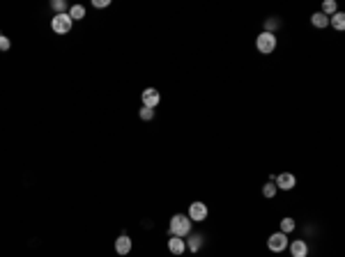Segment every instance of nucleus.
Instances as JSON below:
<instances>
[{
    "label": "nucleus",
    "mask_w": 345,
    "mask_h": 257,
    "mask_svg": "<svg viewBox=\"0 0 345 257\" xmlns=\"http://www.w3.org/2000/svg\"><path fill=\"white\" fill-rule=\"evenodd\" d=\"M281 232H283V234L295 232V218H283V221H281Z\"/></svg>",
    "instance_id": "16"
},
{
    "label": "nucleus",
    "mask_w": 345,
    "mask_h": 257,
    "mask_svg": "<svg viewBox=\"0 0 345 257\" xmlns=\"http://www.w3.org/2000/svg\"><path fill=\"white\" fill-rule=\"evenodd\" d=\"M9 48H12V42H9L7 37L0 32V51H9Z\"/></svg>",
    "instance_id": "21"
},
{
    "label": "nucleus",
    "mask_w": 345,
    "mask_h": 257,
    "mask_svg": "<svg viewBox=\"0 0 345 257\" xmlns=\"http://www.w3.org/2000/svg\"><path fill=\"white\" fill-rule=\"evenodd\" d=\"M279 26H281V21H279V18H267L265 21V32H272V35H274V30H279Z\"/></svg>",
    "instance_id": "17"
},
{
    "label": "nucleus",
    "mask_w": 345,
    "mask_h": 257,
    "mask_svg": "<svg viewBox=\"0 0 345 257\" xmlns=\"http://www.w3.org/2000/svg\"><path fill=\"white\" fill-rule=\"evenodd\" d=\"M256 48L263 55L274 53L276 51V35H272V32H260V35L256 37Z\"/></svg>",
    "instance_id": "2"
},
{
    "label": "nucleus",
    "mask_w": 345,
    "mask_h": 257,
    "mask_svg": "<svg viewBox=\"0 0 345 257\" xmlns=\"http://www.w3.org/2000/svg\"><path fill=\"white\" fill-rule=\"evenodd\" d=\"M336 12H338L336 0H325V2H322V14H325V16H334Z\"/></svg>",
    "instance_id": "15"
},
{
    "label": "nucleus",
    "mask_w": 345,
    "mask_h": 257,
    "mask_svg": "<svg viewBox=\"0 0 345 257\" xmlns=\"http://www.w3.org/2000/svg\"><path fill=\"white\" fill-rule=\"evenodd\" d=\"M207 216H210L207 204L205 202H191V207H189V218H191V223H203Z\"/></svg>",
    "instance_id": "5"
},
{
    "label": "nucleus",
    "mask_w": 345,
    "mask_h": 257,
    "mask_svg": "<svg viewBox=\"0 0 345 257\" xmlns=\"http://www.w3.org/2000/svg\"><path fill=\"white\" fill-rule=\"evenodd\" d=\"M288 234H283V232H274L269 239H267V248L272 250V253H283L285 248H288Z\"/></svg>",
    "instance_id": "4"
},
{
    "label": "nucleus",
    "mask_w": 345,
    "mask_h": 257,
    "mask_svg": "<svg viewBox=\"0 0 345 257\" xmlns=\"http://www.w3.org/2000/svg\"><path fill=\"white\" fill-rule=\"evenodd\" d=\"M141 99H143V106H145V108H152V110H154V108L159 106L161 94H159V92H157L154 88H145V90H143V94H141Z\"/></svg>",
    "instance_id": "6"
},
{
    "label": "nucleus",
    "mask_w": 345,
    "mask_h": 257,
    "mask_svg": "<svg viewBox=\"0 0 345 257\" xmlns=\"http://www.w3.org/2000/svg\"><path fill=\"white\" fill-rule=\"evenodd\" d=\"M51 7L55 9V14H65V9H67V2H65V0H53V2H51Z\"/></svg>",
    "instance_id": "19"
},
{
    "label": "nucleus",
    "mask_w": 345,
    "mask_h": 257,
    "mask_svg": "<svg viewBox=\"0 0 345 257\" xmlns=\"http://www.w3.org/2000/svg\"><path fill=\"white\" fill-rule=\"evenodd\" d=\"M191 218L189 216H184V213H175L173 218H170V225H168V232H170V237H189L191 234Z\"/></svg>",
    "instance_id": "1"
},
{
    "label": "nucleus",
    "mask_w": 345,
    "mask_h": 257,
    "mask_svg": "<svg viewBox=\"0 0 345 257\" xmlns=\"http://www.w3.org/2000/svg\"><path fill=\"white\" fill-rule=\"evenodd\" d=\"M274 179H276V188H281V191H292V188L297 186V177L292 172H281Z\"/></svg>",
    "instance_id": "7"
},
{
    "label": "nucleus",
    "mask_w": 345,
    "mask_h": 257,
    "mask_svg": "<svg viewBox=\"0 0 345 257\" xmlns=\"http://www.w3.org/2000/svg\"><path fill=\"white\" fill-rule=\"evenodd\" d=\"M69 18L71 21H81V18H85V7H83V5H71L69 7Z\"/></svg>",
    "instance_id": "14"
},
{
    "label": "nucleus",
    "mask_w": 345,
    "mask_h": 257,
    "mask_svg": "<svg viewBox=\"0 0 345 257\" xmlns=\"http://www.w3.org/2000/svg\"><path fill=\"white\" fill-rule=\"evenodd\" d=\"M311 23H313V28H320V30H322V28L329 26V16H325L322 12H315V14L311 16Z\"/></svg>",
    "instance_id": "12"
},
{
    "label": "nucleus",
    "mask_w": 345,
    "mask_h": 257,
    "mask_svg": "<svg viewBox=\"0 0 345 257\" xmlns=\"http://www.w3.org/2000/svg\"><path fill=\"white\" fill-rule=\"evenodd\" d=\"M71 23H74V21H71L69 14L65 12V14H55L53 21H51V28H53L55 35H67L71 30Z\"/></svg>",
    "instance_id": "3"
},
{
    "label": "nucleus",
    "mask_w": 345,
    "mask_h": 257,
    "mask_svg": "<svg viewBox=\"0 0 345 257\" xmlns=\"http://www.w3.org/2000/svg\"><path fill=\"white\" fill-rule=\"evenodd\" d=\"M131 246L133 243L127 234H122V237L115 239V253H117V255H129V253H131Z\"/></svg>",
    "instance_id": "9"
},
{
    "label": "nucleus",
    "mask_w": 345,
    "mask_h": 257,
    "mask_svg": "<svg viewBox=\"0 0 345 257\" xmlns=\"http://www.w3.org/2000/svg\"><path fill=\"white\" fill-rule=\"evenodd\" d=\"M152 117H154V110H152V108H145V106H143V108H141V120L150 122Z\"/></svg>",
    "instance_id": "20"
},
{
    "label": "nucleus",
    "mask_w": 345,
    "mask_h": 257,
    "mask_svg": "<svg viewBox=\"0 0 345 257\" xmlns=\"http://www.w3.org/2000/svg\"><path fill=\"white\" fill-rule=\"evenodd\" d=\"M288 248H290L292 257H306L309 255V243H306L304 239H295L292 243H288Z\"/></svg>",
    "instance_id": "8"
},
{
    "label": "nucleus",
    "mask_w": 345,
    "mask_h": 257,
    "mask_svg": "<svg viewBox=\"0 0 345 257\" xmlns=\"http://www.w3.org/2000/svg\"><path fill=\"white\" fill-rule=\"evenodd\" d=\"M168 250H170V255H184V250H186L184 239H182V237H170Z\"/></svg>",
    "instance_id": "10"
},
{
    "label": "nucleus",
    "mask_w": 345,
    "mask_h": 257,
    "mask_svg": "<svg viewBox=\"0 0 345 257\" xmlns=\"http://www.w3.org/2000/svg\"><path fill=\"white\" fill-rule=\"evenodd\" d=\"M108 5H111V0H92V7H108Z\"/></svg>",
    "instance_id": "22"
},
{
    "label": "nucleus",
    "mask_w": 345,
    "mask_h": 257,
    "mask_svg": "<svg viewBox=\"0 0 345 257\" xmlns=\"http://www.w3.org/2000/svg\"><path fill=\"white\" fill-rule=\"evenodd\" d=\"M329 26L336 28V30H345V14L343 12H336L334 16H329Z\"/></svg>",
    "instance_id": "13"
},
{
    "label": "nucleus",
    "mask_w": 345,
    "mask_h": 257,
    "mask_svg": "<svg viewBox=\"0 0 345 257\" xmlns=\"http://www.w3.org/2000/svg\"><path fill=\"white\" fill-rule=\"evenodd\" d=\"M276 191H279V188H276V184H272V181L263 186V195H265V197H274Z\"/></svg>",
    "instance_id": "18"
},
{
    "label": "nucleus",
    "mask_w": 345,
    "mask_h": 257,
    "mask_svg": "<svg viewBox=\"0 0 345 257\" xmlns=\"http://www.w3.org/2000/svg\"><path fill=\"white\" fill-rule=\"evenodd\" d=\"M184 243H186V248L191 250V253H198L200 246H203V234H189Z\"/></svg>",
    "instance_id": "11"
}]
</instances>
